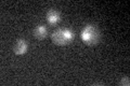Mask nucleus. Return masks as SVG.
I'll return each instance as SVG.
<instances>
[{
  "mask_svg": "<svg viewBox=\"0 0 130 86\" xmlns=\"http://www.w3.org/2000/svg\"><path fill=\"white\" fill-rule=\"evenodd\" d=\"M72 39H73V34L67 29L55 30L53 32V35H52V40L54 41L55 44H59V45L66 44L68 41H71Z\"/></svg>",
  "mask_w": 130,
  "mask_h": 86,
  "instance_id": "nucleus-1",
  "label": "nucleus"
},
{
  "mask_svg": "<svg viewBox=\"0 0 130 86\" xmlns=\"http://www.w3.org/2000/svg\"><path fill=\"white\" fill-rule=\"evenodd\" d=\"M81 38L86 42H88V44H95L99 41L100 34L93 26H88L81 32Z\"/></svg>",
  "mask_w": 130,
  "mask_h": 86,
  "instance_id": "nucleus-2",
  "label": "nucleus"
},
{
  "mask_svg": "<svg viewBox=\"0 0 130 86\" xmlns=\"http://www.w3.org/2000/svg\"><path fill=\"white\" fill-rule=\"evenodd\" d=\"M121 83H123V84H126V85H129V81H128L127 77H126V79L123 80V82H121Z\"/></svg>",
  "mask_w": 130,
  "mask_h": 86,
  "instance_id": "nucleus-6",
  "label": "nucleus"
},
{
  "mask_svg": "<svg viewBox=\"0 0 130 86\" xmlns=\"http://www.w3.org/2000/svg\"><path fill=\"white\" fill-rule=\"evenodd\" d=\"M27 50V45H26V42L24 40H19L16 42L15 46H14V52L15 54L18 55H21V54H24Z\"/></svg>",
  "mask_w": 130,
  "mask_h": 86,
  "instance_id": "nucleus-3",
  "label": "nucleus"
},
{
  "mask_svg": "<svg viewBox=\"0 0 130 86\" xmlns=\"http://www.w3.org/2000/svg\"><path fill=\"white\" fill-rule=\"evenodd\" d=\"M34 35L37 39H43L47 36V29L43 26H38L34 31Z\"/></svg>",
  "mask_w": 130,
  "mask_h": 86,
  "instance_id": "nucleus-5",
  "label": "nucleus"
},
{
  "mask_svg": "<svg viewBox=\"0 0 130 86\" xmlns=\"http://www.w3.org/2000/svg\"><path fill=\"white\" fill-rule=\"evenodd\" d=\"M47 19L51 24H55L60 20V14L56 11H49V13L47 14Z\"/></svg>",
  "mask_w": 130,
  "mask_h": 86,
  "instance_id": "nucleus-4",
  "label": "nucleus"
}]
</instances>
